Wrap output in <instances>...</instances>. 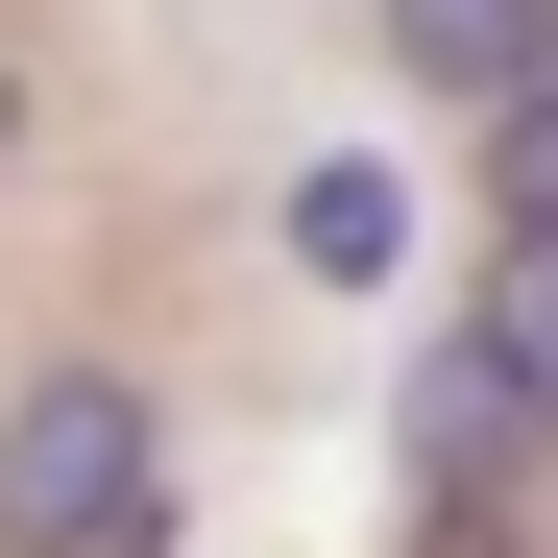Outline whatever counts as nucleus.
<instances>
[{
    "instance_id": "f257e3e1",
    "label": "nucleus",
    "mask_w": 558,
    "mask_h": 558,
    "mask_svg": "<svg viewBox=\"0 0 558 558\" xmlns=\"http://www.w3.org/2000/svg\"><path fill=\"white\" fill-rule=\"evenodd\" d=\"M170 413L122 364H25L0 389V558H170Z\"/></svg>"
},
{
    "instance_id": "f03ea898",
    "label": "nucleus",
    "mask_w": 558,
    "mask_h": 558,
    "mask_svg": "<svg viewBox=\"0 0 558 558\" xmlns=\"http://www.w3.org/2000/svg\"><path fill=\"white\" fill-rule=\"evenodd\" d=\"M534 364H558V292H534V267H510V292L413 364V461H437V510H486L510 461H534Z\"/></svg>"
},
{
    "instance_id": "7ed1b4c3",
    "label": "nucleus",
    "mask_w": 558,
    "mask_h": 558,
    "mask_svg": "<svg viewBox=\"0 0 558 558\" xmlns=\"http://www.w3.org/2000/svg\"><path fill=\"white\" fill-rule=\"evenodd\" d=\"M534 49H558V0H389V73H413V98H534Z\"/></svg>"
},
{
    "instance_id": "20e7f679",
    "label": "nucleus",
    "mask_w": 558,
    "mask_h": 558,
    "mask_svg": "<svg viewBox=\"0 0 558 558\" xmlns=\"http://www.w3.org/2000/svg\"><path fill=\"white\" fill-rule=\"evenodd\" d=\"M292 267H316V292H413V170L316 146V170H292Z\"/></svg>"
},
{
    "instance_id": "39448f33",
    "label": "nucleus",
    "mask_w": 558,
    "mask_h": 558,
    "mask_svg": "<svg viewBox=\"0 0 558 558\" xmlns=\"http://www.w3.org/2000/svg\"><path fill=\"white\" fill-rule=\"evenodd\" d=\"M437 558H510V534H486V510H437Z\"/></svg>"
},
{
    "instance_id": "423d86ee",
    "label": "nucleus",
    "mask_w": 558,
    "mask_h": 558,
    "mask_svg": "<svg viewBox=\"0 0 558 558\" xmlns=\"http://www.w3.org/2000/svg\"><path fill=\"white\" fill-rule=\"evenodd\" d=\"M0 122H25V73H0Z\"/></svg>"
}]
</instances>
